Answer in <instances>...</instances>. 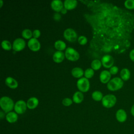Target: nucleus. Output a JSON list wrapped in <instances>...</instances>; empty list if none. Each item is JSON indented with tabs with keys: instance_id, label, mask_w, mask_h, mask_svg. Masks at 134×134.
Returning a JSON list of instances; mask_svg holds the SVG:
<instances>
[{
	"instance_id": "nucleus-36",
	"label": "nucleus",
	"mask_w": 134,
	"mask_h": 134,
	"mask_svg": "<svg viewBox=\"0 0 134 134\" xmlns=\"http://www.w3.org/2000/svg\"><path fill=\"white\" fill-rule=\"evenodd\" d=\"M130 112H131V115L134 117V104L132 106V107H131V108Z\"/></svg>"
},
{
	"instance_id": "nucleus-2",
	"label": "nucleus",
	"mask_w": 134,
	"mask_h": 134,
	"mask_svg": "<svg viewBox=\"0 0 134 134\" xmlns=\"http://www.w3.org/2000/svg\"><path fill=\"white\" fill-rule=\"evenodd\" d=\"M13 100L7 96H3L0 99V106L2 110L6 113L12 111L14 107Z\"/></svg>"
},
{
	"instance_id": "nucleus-9",
	"label": "nucleus",
	"mask_w": 134,
	"mask_h": 134,
	"mask_svg": "<svg viewBox=\"0 0 134 134\" xmlns=\"http://www.w3.org/2000/svg\"><path fill=\"white\" fill-rule=\"evenodd\" d=\"M101 62L105 68H110L113 65L114 60L111 55L109 54H106L102 57Z\"/></svg>"
},
{
	"instance_id": "nucleus-38",
	"label": "nucleus",
	"mask_w": 134,
	"mask_h": 134,
	"mask_svg": "<svg viewBox=\"0 0 134 134\" xmlns=\"http://www.w3.org/2000/svg\"><path fill=\"white\" fill-rule=\"evenodd\" d=\"M66 11H67V9H66L65 8H63L61 12V13H62V14H65V13H66Z\"/></svg>"
},
{
	"instance_id": "nucleus-23",
	"label": "nucleus",
	"mask_w": 134,
	"mask_h": 134,
	"mask_svg": "<svg viewBox=\"0 0 134 134\" xmlns=\"http://www.w3.org/2000/svg\"><path fill=\"white\" fill-rule=\"evenodd\" d=\"M54 47L59 51L63 50L66 48V44L62 40H58L54 42Z\"/></svg>"
},
{
	"instance_id": "nucleus-35",
	"label": "nucleus",
	"mask_w": 134,
	"mask_h": 134,
	"mask_svg": "<svg viewBox=\"0 0 134 134\" xmlns=\"http://www.w3.org/2000/svg\"><path fill=\"white\" fill-rule=\"evenodd\" d=\"M129 57L131 60L134 62V49L130 51L129 53Z\"/></svg>"
},
{
	"instance_id": "nucleus-20",
	"label": "nucleus",
	"mask_w": 134,
	"mask_h": 134,
	"mask_svg": "<svg viewBox=\"0 0 134 134\" xmlns=\"http://www.w3.org/2000/svg\"><path fill=\"white\" fill-rule=\"evenodd\" d=\"M84 99V96L82 92L80 91H77L73 94V100L75 103H81Z\"/></svg>"
},
{
	"instance_id": "nucleus-39",
	"label": "nucleus",
	"mask_w": 134,
	"mask_h": 134,
	"mask_svg": "<svg viewBox=\"0 0 134 134\" xmlns=\"http://www.w3.org/2000/svg\"><path fill=\"white\" fill-rule=\"evenodd\" d=\"M0 2H1V5H0V7H1L2 5H3V1L2 0H0Z\"/></svg>"
},
{
	"instance_id": "nucleus-5",
	"label": "nucleus",
	"mask_w": 134,
	"mask_h": 134,
	"mask_svg": "<svg viewBox=\"0 0 134 134\" xmlns=\"http://www.w3.org/2000/svg\"><path fill=\"white\" fill-rule=\"evenodd\" d=\"M65 55L66 59L73 61L77 60L80 58V54L79 52L76 50L71 47L67 48L65 52Z\"/></svg>"
},
{
	"instance_id": "nucleus-26",
	"label": "nucleus",
	"mask_w": 134,
	"mask_h": 134,
	"mask_svg": "<svg viewBox=\"0 0 134 134\" xmlns=\"http://www.w3.org/2000/svg\"><path fill=\"white\" fill-rule=\"evenodd\" d=\"M21 34L23 37L26 39H31V37L32 36V32L29 29H25L23 30Z\"/></svg>"
},
{
	"instance_id": "nucleus-1",
	"label": "nucleus",
	"mask_w": 134,
	"mask_h": 134,
	"mask_svg": "<svg viewBox=\"0 0 134 134\" xmlns=\"http://www.w3.org/2000/svg\"><path fill=\"white\" fill-rule=\"evenodd\" d=\"M87 6L83 14L90 25L92 38L86 54L98 59L110 53L120 54L131 46L134 31V14L111 3L99 0H80Z\"/></svg>"
},
{
	"instance_id": "nucleus-21",
	"label": "nucleus",
	"mask_w": 134,
	"mask_h": 134,
	"mask_svg": "<svg viewBox=\"0 0 134 134\" xmlns=\"http://www.w3.org/2000/svg\"><path fill=\"white\" fill-rule=\"evenodd\" d=\"M120 75L123 81H128L130 77V72L128 69L124 68L121 70Z\"/></svg>"
},
{
	"instance_id": "nucleus-27",
	"label": "nucleus",
	"mask_w": 134,
	"mask_h": 134,
	"mask_svg": "<svg viewBox=\"0 0 134 134\" xmlns=\"http://www.w3.org/2000/svg\"><path fill=\"white\" fill-rule=\"evenodd\" d=\"M1 46L2 48L5 50H10L12 47L10 42L6 40H4L2 42Z\"/></svg>"
},
{
	"instance_id": "nucleus-37",
	"label": "nucleus",
	"mask_w": 134,
	"mask_h": 134,
	"mask_svg": "<svg viewBox=\"0 0 134 134\" xmlns=\"http://www.w3.org/2000/svg\"><path fill=\"white\" fill-rule=\"evenodd\" d=\"M4 116H5L4 113H3L2 110H1V111H0V118H1V119H2L4 117Z\"/></svg>"
},
{
	"instance_id": "nucleus-24",
	"label": "nucleus",
	"mask_w": 134,
	"mask_h": 134,
	"mask_svg": "<svg viewBox=\"0 0 134 134\" xmlns=\"http://www.w3.org/2000/svg\"><path fill=\"white\" fill-rule=\"evenodd\" d=\"M102 65L101 61L99 59H94L91 63V67L93 70H98Z\"/></svg>"
},
{
	"instance_id": "nucleus-30",
	"label": "nucleus",
	"mask_w": 134,
	"mask_h": 134,
	"mask_svg": "<svg viewBox=\"0 0 134 134\" xmlns=\"http://www.w3.org/2000/svg\"><path fill=\"white\" fill-rule=\"evenodd\" d=\"M78 42L80 44L84 45L87 43V39L84 36H81L78 38Z\"/></svg>"
},
{
	"instance_id": "nucleus-8",
	"label": "nucleus",
	"mask_w": 134,
	"mask_h": 134,
	"mask_svg": "<svg viewBox=\"0 0 134 134\" xmlns=\"http://www.w3.org/2000/svg\"><path fill=\"white\" fill-rule=\"evenodd\" d=\"M27 107V103L24 100H19L15 103L14 109L17 114H22L26 111Z\"/></svg>"
},
{
	"instance_id": "nucleus-14",
	"label": "nucleus",
	"mask_w": 134,
	"mask_h": 134,
	"mask_svg": "<svg viewBox=\"0 0 134 134\" xmlns=\"http://www.w3.org/2000/svg\"><path fill=\"white\" fill-rule=\"evenodd\" d=\"M64 4L61 0H53L51 3V8L55 11L59 12L63 8Z\"/></svg>"
},
{
	"instance_id": "nucleus-13",
	"label": "nucleus",
	"mask_w": 134,
	"mask_h": 134,
	"mask_svg": "<svg viewBox=\"0 0 134 134\" xmlns=\"http://www.w3.org/2000/svg\"><path fill=\"white\" fill-rule=\"evenodd\" d=\"M111 77V74L109 71L107 70H104L100 72L99 75L100 81L103 83H107L110 81Z\"/></svg>"
},
{
	"instance_id": "nucleus-33",
	"label": "nucleus",
	"mask_w": 134,
	"mask_h": 134,
	"mask_svg": "<svg viewBox=\"0 0 134 134\" xmlns=\"http://www.w3.org/2000/svg\"><path fill=\"white\" fill-rule=\"evenodd\" d=\"M40 35V31L38 29H35L32 32V36L34 38H38Z\"/></svg>"
},
{
	"instance_id": "nucleus-11",
	"label": "nucleus",
	"mask_w": 134,
	"mask_h": 134,
	"mask_svg": "<svg viewBox=\"0 0 134 134\" xmlns=\"http://www.w3.org/2000/svg\"><path fill=\"white\" fill-rule=\"evenodd\" d=\"M28 46L31 50L37 51L40 48V43L36 38H31L28 42Z\"/></svg>"
},
{
	"instance_id": "nucleus-7",
	"label": "nucleus",
	"mask_w": 134,
	"mask_h": 134,
	"mask_svg": "<svg viewBox=\"0 0 134 134\" xmlns=\"http://www.w3.org/2000/svg\"><path fill=\"white\" fill-rule=\"evenodd\" d=\"M63 36L65 39L70 42H74L76 41L77 35L75 31L72 28H67L63 33Z\"/></svg>"
},
{
	"instance_id": "nucleus-16",
	"label": "nucleus",
	"mask_w": 134,
	"mask_h": 134,
	"mask_svg": "<svg viewBox=\"0 0 134 134\" xmlns=\"http://www.w3.org/2000/svg\"><path fill=\"white\" fill-rule=\"evenodd\" d=\"M64 55L62 51H57L53 55V60L56 63L61 62L64 59Z\"/></svg>"
},
{
	"instance_id": "nucleus-17",
	"label": "nucleus",
	"mask_w": 134,
	"mask_h": 134,
	"mask_svg": "<svg viewBox=\"0 0 134 134\" xmlns=\"http://www.w3.org/2000/svg\"><path fill=\"white\" fill-rule=\"evenodd\" d=\"M63 4L64 8L67 10L73 9L76 7L77 4V1L76 0H65Z\"/></svg>"
},
{
	"instance_id": "nucleus-34",
	"label": "nucleus",
	"mask_w": 134,
	"mask_h": 134,
	"mask_svg": "<svg viewBox=\"0 0 134 134\" xmlns=\"http://www.w3.org/2000/svg\"><path fill=\"white\" fill-rule=\"evenodd\" d=\"M53 19L56 21H59L61 19V15L59 13H55L53 15Z\"/></svg>"
},
{
	"instance_id": "nucleus-25",
	"label": "nucleus",
	"mask_w": 134,
	"mask_h": 134,
	"mask_svg": "<svg viewBox=\"0 0 134 134\" xmlns=\"http://www.w3.org/2000/svg\"><path fill=\"white\" fill-rule=\"evenodd\" d=\"M93 99L96 101H100L103 98V94L98 91H95L92 94Z\"/></svg>"
},
{
	"instance_id": "nucleus-4",
	"label": "nucleus",
	"mask_w": 134,
	"mask_h": 134,
	"mask_svg": "<svg viewBox=\"0 0 134 134\" xmlns=\"http://www.w3.org/2000/svg\"><path fill=\"white\" fill-rule=\"evenodd\" d=\"M116 100V97L115 95L113 94H107L103 97L102 103L105 107L111 108L115 105Z\"/></svg>"
},
{
	"instance_id": "nucleus-32",
	"label": "nucleus",
	"mask_w": 134,
	"mask_h": 134,
	"mask_svg": "<svg viewBox=\"0 0 134 134\" xmlns=\"http://www.w3.org/2000/svg\"><path fill=\"white\" fill-rule=\"evenodd\" d=\"M118 71V68L116 66H113L109 69V72L111 74H116Z\"/></svg>"
},
{
	"instance_id": "nucleus-12",
	"label": "nucleus",
	"mask_w": 134,
	"mask_h": 134,
	"mask_svg": "<svg viewBox=\"0 0 134 134\" xmlns=\"http://www.w3.org/2000/svg\"><path fill=\"white\" fill-rule=\"evenodd\" d=\"M116 118L119 122H124L127 118V115L126 111L122 109H118L116 113Z\"/></svg>"
},
{
	"instance_id": "nucleus-3",
	"label": "nucleus",
	"mask_w": 134,
	"mask_h": 134,
	"mask_svg": "<svg viewBox=\"0 0 134 134\" xmlns=\"http://www.w3.org/2000/svg\"><path fill=\"white\" fill-rule=\"evenodd\" d=\"M124 85L123 80L119 77H116L110 80L107 83V86L110 91H114L122 88Z\"/></svg>"
},
{
	"instance_id": "nucleus-18",
	"label": "nucleus",
	"mask_w": 134,
	"mask_h": 134,
	"mask_svg": "<svg viewBox=\"0 0 134 134\" xmlns=\"http://www.w3.org/2000/svg\"><path fill=\"white\" fill-rule=\"evenodd\" d=\"M6 119L9 123H14L18 119V115L15 112L10 111L6 114Z\"/></svg>"
},
{
	"instance_id": "nucleus-10",
	"label": "nucleus",
	"mask_w": 134,
	"mask_h": 134,
	"mask_svg": "<svg viewBox=\"0 0 134 134\" xmlns=\"http://www.w3.org/2000/svg\"><path fill=\"white\" fill-rule=\"evenodd\" d=\"M26 45L25 40L20 38L16 39L13 43V49L15 51H19L23 50Z\"/></svg>"
},
{
	"instance_id": "nucleus-28",
	"label": "nucleus",
	"mask_w": 134,
	"mask_h": 134,
	"mask_svg": "<svg viewBox=\"0 0 134 134\" xmlns=\"http://www.w3.org/2000/svg\"><path fill=\"white\" fill-rule=\"evenodd\" d=\"M125 7L128 9H134V0H127L124 3Z\"/></svg>"
},
{
	"instance_id": "nucleus-31",
	"label": "nucleus",
	"mask_w": 134,
	"mask_h": 134,
	"mask_svg": "<svg viewBox=\"0 0 134 134\" xmlns=\"http://www.w3.org/2000/svg\"><path fill=\"white\" fill-rule=\"evenodd\" d=\"M62 103L65 106H69L72 104V100L70 98H65L62 100Z\"/></svg>"
},
{
	"instance_id": "nucleus-6",
	"label": "nucleus",
	"mask_w": 134,
	"mask_h": 134,
	"mask_svg": "<svg viewBox=\"0 0 134 134\" xmlns=\"http://www.w3.org/2000/svg\"><path fill=\"white\" fill-rule=\"evenodd\" d=\"M78 89L83 92H87L90 88V82L86 77H81L77 81Z\"/></svg>"
},
{
	"instance_id": "nucleus-22",
	"label": "nucleus",
	"mask_w": 134,
	"mask_h": 134,
	"mask_svg": "<svg viewBox=\"0 0 134 134\" xmlns=\"http://www.w3.org/2000/svg\"><path fill=\"white\" fill-rule=\"evenodd\" d=\"M71 73L74 77L79 78L83 75L84 71L81 68L75 67L72 70Z\"/></svg>"
},
{
	"instance_id": "nucleus-29",
	"label": "nucleus",
	"mask_w": 134,
	"mask_h": 134,
	"mask_svg": "<svg viewBox=\"0 0 134 134\" xmlns=\"http://www.w3.org/2000/svg\"><path fill=\"white\" fill-rule=\"evenodd\" d=\"M94 74V72L93 69L88 68L84 72V76L86 78H91Z\"/></svg>"
},
{
	"instance_id": "nucleus-15",
	"label": "nucleus",
	"mask_w": 134,
	"mask_h": 134,
	"mask_svg": "<svg viewBox=\"0 0 134 134\" xmlns=\"http://www.w3.org/2000/svg\"><path fill=\"white\" fill-rule=\"evenodd\" d=\"M39 100L35 97H32L29 98L27 102V107L30 109L35 108L38 105Z\"/></svg>"
},
{
	"instance_id": "nucleus-19",
	"label": "nucleus",
	"mask_w": 134,
	"mask_h": 134,
	"mask_svg": "<svg viewBox=\"0 0 134 134\" xmlns=\"http://www.w3.org/2000/svg\"><path fill=\"white\" fill-rule=\"evenodd\" d=\"M5 84L11 88H16L18 86V82L12 77H7L5 79Z\"/></svg>"
}]
</instances>
